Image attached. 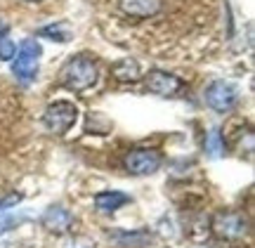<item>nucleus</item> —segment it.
<instances>
[{
  "label": "nucleus",
  "mask_w": 255,
  "mask_h": 248,
  "mask_svg": "<svg viewBox=\"0 0 255 248\" xmlns=\"http://www.w3.org/2000/svg\"><path fill=\"white\" fill-rule=\"evenodd\" d=\"M100 69L95 57L90 55H73L66 59V64L59 71V85L69 92H85L97 85Z\"/></svg>",
  "instance_id": "obj_1"
},
{
  "label": "nucleus",
  "mask_w": 255,
  "mask_h": 248,
  "mask_svg": "<svg viewBox=\"0 0 255 248\" xmlns=\"http://www.w3.org/2000/svg\"><path fill=\"white\" fill-rule=\"evenodd\" d=\"M40 43L36 38H26L21 40L19 50L12 57V74L17 76V81L21 83H31L38 76V69H40Z\"/></svg>",
  "instance_id": "obj_2"
},
{
  "label": "nucleus",
  "mask_w": 255,
  "mask_h": 248,
  "mask_svg": "<svg viewBox=\"0 0 255 248\" xmlns=\"http://www.w3.org/2000/svg\"><path fill=\"white\" fill-rule=\"evenodd\" d=\"M78 121V107L69 100H57L43 111V125L52 135H66Z\"/></svg>",
  "instance_id": "obj_3"
},
{
  "label": "nucleus",
  "mask_w": 255,
  "mask_h": 248,
  "mask_svg": "<svg viewBox=\"0 0 255 248\" xmlns=\"http://www.w3.org/2000/svg\"><path fill=\"white\" fill-rule=\"evenodd\" d=\"M210 232L225 241H239L251 232V222L239 211H220L210 218Z\"/></svg>",
  "instance_id": "obj_4"
},
{
  "label": "nucleus",
  "mask_w": 255,
  "mask_h": 248,
  "mask_svg": "<svg viewBox=\"0 0 255 248\" xmlns=\"http://www.w3.org/2000/svg\"><path fill=\"white\" fill-rule=\"evenodd\" d=\"M239 100H241V90H239L232 81L218 78V81H213L208 88L203 90V102H206V107L213 111H218V114L232 111L239 104Z\"/></svg>",
  "instance_id": "obj_5"
},
{
  "label": "nucleus",
  "mask_w": 255,
  "mask_h": 248,
  "mask_svg": "<svg viewBox=\"0 0 255 248\" xmlns=\"http://www.w3.org/2000/svg\"><path fill=\"white\" fill-rule=\"evenodd\" d=\"M161 165H163V156H161V151L149 149V147L130 149V151L126 154V158H123V168H126L130 175H135V177L154 175Z\"/></svg>",
  "instance_id": "obj_6"
},
{
  "label": "nucleus",
  "mask_w": 255,
  "mask_h": 248,
  "mask_svg": "<svg viewBox=\"0 0 255 248\" xmlns=\"http://www.w3.org/2000/svg\"><path fill=\"white\" fill-rule=\"evenodd\" d=\"M144 88L151 92V95H158V97H177V95L184 90V81L180 76L170 74V71L151 69V71L144 76Z\"/></svg>",
  "instance_id": "obj_7"
},
{
  "label": "nucleus",
  "mask_w": 255,
  "mask_h": 248,
  "mask_svg": "<svg viewBox=\"0 0 255 248\" xmlns=\"http://www.w3.org/2000/svg\"><path fill=\"white\" fill-rule=\"evenodd\" d=\"M40 225H43V230L50 232V234H55V237H62V234H69L73 227V215L69 208H64V206H50L45 208V213L40 215Z\"/></svg>",
  "instance_id": "obj_8"
},
{
  "label": "nucleus",
  "mask_w": 255,
  "mask_h": 248,
  "mask_svg": "<svg viewBox=\"0 0 255 248\" xmlns=\"http://www.w3.org/2000/svg\"><path fill=\"white\" fill-rule=\"evenodd\" d=\"M119 7L126 17L149 19L161 12V0H119Z\"/></svg>",
  "instance_id": "obj_9"
},
{
  "label": "nucleus",
  "mask_w": 255,
  "mask_h": 248,
  "mask_svg": "<svg viewBox=\"0 0 255 248\" xmlns=\"http://www.w3.org/2000/svg\"><path fill=\"white\" fill-rule=\"evenodd\" d=\"M130 194L119 192V189H109V192L95 194V208L100 213H116L119 208H123L126 203H130Z\"/></svg>",
  "instance_id": "obj_10"
},
{
  "label": "nucleus",
  "mask_w": 255,
  "mask_h": 248,
  "mask_svg": "<svg viewBox=\"0 0 255 248\" xmlns=\"http://www.w3.org/2000/svg\"><path fill=\"white\" fill-rule=\"evenodd\" d=\"M111 76L119 83H135L142 78V69H139V62L132 59V57H126V59H119L111 64Z\"/></svg>",
  "instance_id": "obj_11"
},
{
  "label": "nucleus",
  "mask_w": 255,
  "mask_h": 248,
  "mask_svg": "<svg viewBox=\"0 0 255 248\" xmlns=\"http://www.w3.org/2000/svg\"><path fill=\"white\" fill-rule=\"evenodd\" d=\"M40 38H50V40H57V43H69L73 38V28L69 21H55V24H47L38 31Z\"/></svg>",
  "instance_id": "obj_12"
},
{
  "label": "nucleus",
  "mask_w": 255,
  "mask_h": 248,
  "mask_svg": "<svg viewBox=\"0 0 255 248\" xmlns=\"http://www.w3.org/2000/svg\"><path fill=\"white\" fill-rule=\"evenodd\" d=\"M184 234H187L191 241L208 239L210 220L208 218H203V215H194V218H189V220H184Z\"/></svg>",
  "instance_id": "obj_13"
},
{
  "label": "nucleus",
  "mask_w": 255,
  "mask_h": 248,
  "mask_svg": "<svg viewBox=\"0 0 255 248\" xmlns=\"http://www.w3.org/2000/svg\"><path fill=\"white\" fill-rule=\"evenodd\" d=\"M149 239H151L149 232H119L116 234V241L123 248H142V246H146Z\"/></svg>",
  "instance_id": "obj_14"
},
{
  "label": "nucleus",
  "mask_w": 255,
  "mask_h": 248,
  "mask_svg": "<svg viewBox=\"0 0 255 248\" xmlns=\"http://www.w3.org/2000/svg\"><path fill=\"white\" fill-rule=\"evenodd\" d=\"M206 154L210 158H220L225 156V137H222V132L218 128H213L206 135Z\"/></svg>",
  "instance_id": "obj_15"
},
{
  "label": "nucleus",
  "mask_w": 255,
  "mask_h": 248,
  "mask_svg": "<svg viewBox=\"0 0 255 248\" xmlns=\"http://www.w3.org/2000/svg\"><path fill=\"white\" fill-rule=\"evenodd\" d=\"M14 52H17L14 40H12V38H7L5 33H0V62H12Z\"/></svg>",
  "instance_id": "obj_16"
},
{
  "label": "nucleus",
  "mask_w": 255,
  "mask_h": 248,
  "mask_svg": "<svg viewBox=\"0 0 255 248\" xmlns=\"http://www.w3.org/2000/svg\"><path fill=\"white\" fill-rule=\"evenodd\" d=\"M21 220H24V218H19V215H0V237L7 234L9 230H14Z\"/></svg>",
  "instance_id": "obj_17"
},
{
  "label": "nucleus",
  "mask_w": 255,
  "mask_h": 248,
  "mask_svg": "<svg viewBox=\"0 0 255 248\" xmlns=\"http://www.w3.org/2000/svg\"><path fill=\"white\" fill-rule=\"evenodd\" d=\"M19 203H21V194H7L0 199V213L7 211V208H17Z\"/></svg>",
  "instance_id": "obj_18"
},
{
  "label": "nucleus",
  "mask_w": 255,
  "mask_h": 248,
  "mask_svg": "<svg viewBox=\"0 0 255 248\" xmlns=\"http://www.w3.org/2000/svg\"><path fill=\"white\" fill-rule=\"evenodd\" d=\"M26 2H43V0H26Z\"/></svg>",
  "instance_id": "obj_19"
}]
</instances>
